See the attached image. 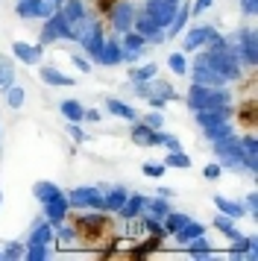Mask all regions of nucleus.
Segmentation results:
<instances>
[{"label":"nucleus","instance_id":"obj_11","mask_svg":"<svg viewBox=\"0 0 258 261\" xmlns=\"http://www.w3.org/2000/svg\"><path fill=\"white\" fill-rule=\"evenodd\" d=\"M62 112H65L68 118H82V115H85V112H82V109L76 106V103H73V100H68V103L62 106Z\"/></svg>","mask_w":258,"mask_h":261},{"label":"nucleus","instance_id":"obj_8","mask_svg":"<svg viewBox=\"0 0 258 261\" xmlns=\"http://www.w3.org/2000/svg\"><path fill=\"white\" fill-rule=\"evenodd\" d=\"M109 109H112L115 115H120V118H135V112H132L129 106H123V103H117V100H112V103H109Z\"/></svg>","mask_w":258,"mask_h":261},{"label":"nucleus","instance_id":"obj_4","mask_svg":"<svg viewBox=\"0 0 258 261\" xmlns=\"http://www.w3.org/2000/svg\"><path fill=\"white\" fill-rule=\"evenodd\" d=\"M41 76H44V83H50V85H70V83H73L70 76H62L56 68H44V71H41Z\"/></svg>","mask_w":258,"mask_h":261},{"label":"nucleus","instance_id":"obj_13","mask_svg":"<svg viewBox=\"0 0 258 261\" xmlns=\"http://www.w3.org/2000/svg\"><path fill=\"white\" fill-rule=\"evenodd\" d=\"M170 68H173L176 73H185V59L176 53V56H170Z\"/></svg>","mask_w":258,"mask_h":261},{"label":"nucleus","instance_id":"obj_14","mask_svg":"<svg viewBox=\"0 0 258 261\" xmlns=\"http://www.w3.org/2000/svg\"><path fill=\"white\" fill-rule=\"evenodd\" d=\"M152 73H156V68H152V65H147V68H141V71H135L132 76H135V80H150Z\"/></svg>","mask_w":258,"mask_h":261},{"label":"nucleus","instance_id":"obj_9","mask_svg":"<svg viewBox=\"0 0 258 261\" xmlns=\"http://www.w3.org/2000/svg\"><path fill=\"white\" fill-rule=\"evenodd\" d=\"M135 141L138 144H156L159 141V135H152L150 129H135Z\"/></svg>","mask_w":258,"mask_h":261},{"label":"nucleus","instance_id":"obj_6","mask_svg":"<svg viewBox=\"0 0 258 261\" xmlns=\"http://www.w3.org/2000/svg\"><path fill=\"white\" fill-rule=\"evenodd\" d=\"M12 50H15L23 62H35V59H38V47H30V44H15Z\"/></svg>","mask_w":258,"mask_h":261},{"label":"nucleus","instance_id":"obj_20","mask_svg":"<svg viewBox=\"0 0 258 261\" xmlns=\"http://www.w3.org/2000/svg\"><path fill=\"white\" fill-rule=\"evenodd\" d=\"M209 3H211V0H197V9H194V12H202V9H205Z\"/></svg>","mask_w":258,"mask_h":261},{"label":"nucleus","instance_id":"obj_5","mask_svg":"<svg viewBox=\"0 0 258 261\" xmlns=\"http://www.w3.org/2000/svg\"><path fill=\"white\" fill-rule=\"evenodd\" d=\"M241 118H244L246 126H255V100H246V103H241Z\"/></svg>","mask_w":258,"mask_h":261},{"label":"nucleus","instance_id":"obj_18","mask_svg":"<svg viewBox=\"0 0 258 261\" xmlns=\"http://www.w3.org/2000/svg\"><path fill=\"white\" fill-rule=\"evenodd\" d=\"M73 62H76V68H80V71H88V62H85V59H80V56H73Z\"/></svg>","mask_w":258,"mask_h":261},{"label":"nucleus","instance_id":"obj_1","mask_svg":"<svg viewBox=\"0 0 258 261\" xmlns=\"http://www.w3.org/2000/svg\"><path fill=\"white\" fill-rule=\"evenodd\" d=\"M73 232L85 247H106L115 241V223L103 217V214H94V217H73Z\"/></svg>","mask_w":258,"mask_h":261},{"label":"nucleus","instance_id":"obj_16","mask_svg":"<svg viewBox=\"0 0 258 261\" xmlns=\"http://www.w3.org/2000/svg\"><path fill=\"white\" fill-rule=\"evenodd\" d=\"M167 165H188V159L176 153V155H170V159H167Z\"/></svg>","mask_w":258,"mask_h":261},{"label":"nucleus","instance_id":"obj_7","mask_svg":"<svg viewBox=\"0 0 258 261\" xmlns=\"http://www.w3.org/2000/svg\"><path fill=\"white\" fill-rule=\"evenodd\" d=\"M129 21H132V12H129V6H117V12H115V24L120 27V30H126Z\"/></svg>","mask_w":258,"mask_h":261},{"label":"nucleus","instance_id":"obj_19","mask_svg":"<svg viewBox=\"0 0 258 261\" xmlns=\"http://www.w3.org/2000/svg\"><path fill=\"white\" fill-rule=\"evenodd\" d=\"M147 173H150V176H159V173H162V167H159V165H147Z\"/></svg>","mask_w":258,"mask_h":261},{"label":"nucleus","instance_id":"obj_2","mask_svg":"<svg viewBox=\"0 0 258 261\" xmlns=\"http://www.w3.org/2000/svg\"><path fill=\"white\" fill-rule=\"evenodd\" d=\"M59 6H62V0H35V15H56Z\"/></svg>","mask_w":258,"mask_h":261},{"label":"nucleus","instance_id":"obj_3","mask_svg":"<svg viewBox=\"0 0 258 261\" xmlns=\"http://www.w3.org/2000/svg\"><path fill=\"white\" fill-rule=\"evenodd\" d=\"M209 27H202V30H191V36L185 38V47L188 50H194V47H199V44H202V41H205V38H209Z\"/></svg>","mask_w":258,"mask_h":261},{"label":"nucleus","instance_id":"obj_12","mask_svg":"<svg viewBox=\"0 0 258 261\" xmlns=\"http://www.w3.org/2000/svg\"><path fill=\"white\" fill-rule=\"evenodd\" d=\"M21 103H23V91H21V88H12V85H9V106L18 109Z\"/></svg>","mask_w":258,"mask_h":261},{"label":"nucleus","instance_id":"obj_17","mask_svg":"<svg viewBox=\"0 0 258 261\" xmlns=\"http://www.w3.org/2000/svg\"><path fill=\"white\" fill-rule=\"evenodd\" d=\"M147 123H150V129H156V126H162V118H159V115H150Z\"/></svg>","mask_w":258,"mask_h":261},{"label":"nucleus","instance_id":"obj_15","mask_svg":"<svg viewBox=\"0 0 258 261\" xmlns=\"http://www.w3.org/2000/svg\"><path fill=\"white\" fill-rule=\"evenodd\" d=\"M205 176H209V179H217V176H220V167H217V165H209V167H205Z\"/></svg>","mask_w":258,"mask_h":261},{"label":"nucleus","instance_id":"obj_10","mask_svg":"<svg viewBox=\"0 0 258 261\" xmlns=\"http://www.w3.org/2000/svg\"><path fill=\"white\" fill-rule=\"evenodd\" d=\"M12 85V68L6 62H0V88H9Z\"/></svg>","mask_w":258,"mask_h":261}]
</instances>
